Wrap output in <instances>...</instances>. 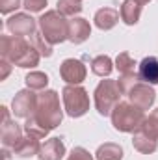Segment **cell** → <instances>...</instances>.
I'll list each match as a JSON object with an SVG mask.
<instances>
[{"label":"cell","mask_w":158,"mask_h":160,"mask_svg":"<svg viewBox=\"0 0 158 160\" xmlns=\"http://www.w3.org/2000/svg\"><path fill=\"white\" fill-rule=\"evenodd\" d=\"M145 121L143 110L132 102H119L112 112V123L121 132H134L140 130Z\"/></svg>","instance_id":"cell-3"},{"label":"cell","mask_w":158,"mask_h":160,"mask_svg":"<svg viewBox=\"0 0 158 160\" xmlns=\"http://www.w3.org/2000/svg\"><path fill=\"white\" fill-rule=\"evenodd\" d=\"M6 26L17 38H26V36H34L36 34V21L30 15H26V13H17V15L9 17Z\"/></svg>","instance_id":"cell-8"},{"label":"cell","mask_w":158,"mask_h":160,"mask_svg":"<svg viewBox=\"0 0 158 160\" xmlns=\"http://www.w3.org/2000/svg\"><path fill=\"white\" fill-rule=\"evenodd\" d=\"M132 143H134V147H136L140 153H145V155L155 153V151H156V147H158L156 140H155V138H151V136H147V134H145V132H141V130H138V132L134 134Z\"/></svg>","instance_id":"cell-18"},{"label":"cell","mask_w":158,"mask_h":160,"mask_svg":"<svg viewBox=\"0 0 158 160\" xmlns=\"http://www.w3.org/2000/svg\"><path fill=\"white\" fill-rule=\"evenodd\" d=\"M138 80H140V77H136L134 73L121 75V78L117 80V86H119V89H121V93H123V95H128V91L138 84Z\"/></svg>","instance_id":"cell-25"},{"label":"cell","mask_w":158,"mask_h":160,"mask_svg":"<svg viewBox=\"0 0 158 160\" xmlns=\"http://www.w3.org/2000/svg\"><path fill=\"white\" fill-rule=\"evenodd\" d=\"M0 54L4 60L19 67H36L39 63L41 56L32 43H28L24 38H17V36L0 38Z\"/></svg>","instance_id":"cell-2"},{"label":"cell","mask_w":158,"mask_h":160,"mask_svg":"<svg viewBox=\"0 0 158 160\" xmlns=\"http://www.w3.org/2000/svg\"><path fill=\"white\" fill-rule=\"evenodd\" d=\"M121 89H119L117 82L114 80H102L97 89H95V106L99 110L101 116H112L114 108L119 104V97H121Z\"/></svg>","instance_id":"cell-5"},{"label":"cell","mask_w":158,"mask_h":160,"mask_svg":"<svg viewBox=\"0 0 158 160\" xmlns=\"http://www.w3.org/2000/svg\"><path fill=\"white\" fill-rule=\"evenodd\" d=\"M141 132H145L147 136H151V138H158V108L147 118V119L143 121V125H141V128H140Z\"/></svg>","instance_id":"cell-23"},{"label":"cell","mask_w":158,"mask_h":160,"mask_svg":"<svg viewBox=\"0 0 158 160\" xmlns=\"http://www.w3.org/2000/svg\"><path fill=\"white\" fill-rule=\"evenodd\" d=\"M119 11L114 8H102L95 13V24L101 28V30H110L117 24L119 21Z\"/></svg>","instance_id":"cell-16"},{"label":"cell","mask_w":158,"mask_h":160,"mask_svg":"<svg viewBox=\"0 0 158 160\" xmlns=\"http://www.w3.org/2000/svg\"><path fill=\"white\" fill-rule=\"evenodd\" d=\"M21 6V0H0V11L2 13H9L13 9H17Z\"/></svg>","instance_id":"cell-29"},{"label":"cell","mask_w":158,"mask_h":160,"mask_svg":"<svg viewBox=\"0 0 158 160\" xmlns=\"http://www.w3.org/2000/svg\"><path fill=\"white\" fill-rule=\"evenodd\" d=\"M155 97H156L155 89L149 88V84H145V82H138V84L128 91L130 102L136 104V106L141 108V110H149L151 104L155 102Z\"/></svg>","instance_id":"cell-9"},{"label":"cell","mask_w":158,"mask_h":160,"mask_svg":"<svg viewBox=\"0 0 158 160\" xmlns=\"http://www.w3.org/2000/svg\"><path fill=\"white\" fill-rule=\"evenodd\" d=\"M89 34H91V26H89V22L86 19L77 17V19L69 21V41L71 43H75V45L84 43L89 38Z\"/></svg>","instance_id":"cell-12"},{"label":"cell","mask_w":158,"mask_h":160,"mask_svg":"<svg viewBox=\"0 0 158 160\" xmlns=\"http://www.w3.org/2000/svg\"><path fill=\"white\" fill-rule=\"evenodd\" d=\"M138 2H140V4L143 6V4H147V2H151V0H138Z\"/></svg>","instance_id":"cell-31"},{"label":"cell","mask_w":158,"mask_h":160,"mask_svg":"<svg viewBox=\"0 0 158 160\" xmlns=\"http://www.w3.org/2000/svg\"><path fill=\"white\" fill-rule=\"evenodd\" d=\"M11 108H13V114L17 118H32L36 108H37V95L32 91V89H22L15 95L13 102H11Z\"/></svg>","instance_id":"cell-7"},{"label":"cell","mask_w":158,"mask_h":160,"mask_svg":"<svg viewBox=\"0 0 158 160\" xmlns=\"http://www.w3.org/2000/svg\"><path fill=\"white\" fill-rule=\"evenodd\" d=\"M26 86L28 89H45L47 84H48V77L45 73H39V71H34L30 75H26Z\"/></svg>","instance_id":"cell-22"},{"label":"cell","mask_w":158,"mask_h":160,"mask_svg":"<svg viewBox=\"0 0 158 160\" xmlns=\"http://www.w3.org/2000/svg\"><path fill=\"white\" fill-rule=\"evenodd\" d=\"M0 110H2V143H4V147L13 149L19 143V140L22 138V130L15 121H9L6 106H2Z\"/></svg>","instance_id":"cell-10"},{"label":"cell","mask_w":158,"mask_h":160,"mask_svg":"<svg viewBox=\"0 0 158 160\" xmlns=\"http://www.w3.org/2000/svg\"><path fill=\"white\" fill-rule=\"evenodd\" d=\"M39 28L43 38L50 45L69 39V22L63 19L60 11H47L45 15H41Z\"/></svg>","instance_id":"cell-4"},{"label":"cell","mask_w":158,"mask_h":160,"mask_svg":"<svg viewBox=\"0 0 158 160\" xmlns=\"http://www.w3.org/2000/svg\"><path fill=\"white\" fill-rule=\"evenodd\" d=\"M62 123V108L56 91H43L37 97V108L32 118H28L24 130L34 138H45L52 128Z\"/></svg>","instance_id":"cell-1"},{"label":"cell","mask_w":158,"mask_h":160,"mask_svg":"<svg viewBox=\"0 0 158 160\" xmlns=\"http://www.w3.org/2000/svg\"><path fill=\"white\" fill-rule=\"evenodd\" d=\"M39 138H34V136H26V138H21L19 140V143L13 147V153L17 155V157H21V158H28V157H34V155H39V142H37Z\"/></svg>","instance_id":"cell-15"},{"label":"cell","mask_w":158,"mask_h":160,"mask_svg":"<svg viewBox=\"0 0 158 160\" xmlns=\"http://www.w3.org/2000/svg\"><path fill=\"white\" fill-rule=\"evenodd\" d=\"M63 104L71 118H80L89 110V97L87 91L80 86H67L63 88Z\"/></svg>","instance_id":"cell-6"},{"label":"cell","mask_w":158,"mask_h":160,"mask_svg":"<svg viewBox=\"0 0 158 160\" xmlns=\"http://www.w3.org/2000/svg\"><path fill=\"white\" fill-rule=\"evenodd\" d=\"M28 11H34V13H37L41 11L45 6H47V0H24V4H22Z\"/></svg>","instance_id":"cell-28"},{"label":"cell","mask_w":158,"mask_h":160,"mask_svg":"<svg viewBox=\"0 0 158 160\" xmlns=\"http://www.w3.org/2000/svg\"><path fill=\"white\" fill-rule=\"evenodd\" d=\"M30 39H32V45L37 48V52H39L41 56H50L52 54V45L43 38V34L36 32L34 36H30Z\"/></svg>","instance_id":"cell-24"},{"label":"cell","mask_w":158,"mask_h":160,"mask_svg":"<svg viewBox=\"0 0 158 160\" xmlns=\"http://www.w3.org/2000/svg\"><path fill=\"white\" fill-rule=\"evenodd\" d=\"M60 75H62V78L65 80L67 84L77 86V84H80L82 80L86 78V67H84V63H82L80 60L69 58V60H65V62L62 63Z\"/></svg>","instance_id":"cell-11"},{"label":"cell","mask_w":158,"mask_h":160,"mask_svg":"<svg viewBox=\"0 0 158 160\" xmlns=\"http://www.w3.org/2000/svg\"><path fill=\"white\" fill-rule=\"evenodd\" d=\"M138 77L145 84H151V86L158 84V60L155 56H147V58L141 60Z\"/></svg>","instance_id":"cell-14"},{"label":"cell","mask_w":158,"mask_h":160,"mask_svg":"<svg viewBox=\"0 0 158 160\" xmlns=\"http://www.w3.org/2000/svg\"><path fill=\"white\" fill-rule=\"evenodd\" d=\"M63 155H65V145L62 138L47 140L39 149V160H60Z\"/></svg>","instance_id":"cell-13"},{"label":"cell","mask_w":158,"mask_h":160,"mask_svg":"<svg viewBox=\"0 0 158 160\" xmlns=\"http://www.w3.org/2000/svg\"><path fill=\"white\" fill-rule=\"evenodd\" d=\"M119 15L126 24H136L140 21V15H141V4L138 0H125Z\"/></svg>","instance_id":"cell-17"},{"label":"cell","mask_w":158,"mask_h":160,"mask_svg":"<svg viewBox=\"0 0 158 160\" xmlns=\"http://www.w3.org/2000/svg\"><path fill=\"white\" fill-rule=\"evenodd\" d=\"M116 63H117V69L123 73V75H126V73H134V60L130 58V54L128 52H121L117 56V60H116Z\"/></svg>","instance_id":"cell-26"},{"label":"cell","mask_w":158,"mask_h":160,"mask_svg":"<svg viewBox=\"0 0 158 160\" xmlns=\"http://www.w3.org/2000/svg\"><path fill=\"white\" fill-rule=\"evenodd\" d=\"M67 160H93V158H91V155L84 147H75L71 151V155L67 157Z\"/></svg>","instance_id":"cell-27"},{"label":"cell","mask_w":158,"mask_h":160,"mask_svg":"<svg viewBox=\"0 0 158 160\" xmlns=\"http://www.w3.org/2000/svg\"><path fill=\"white\" fill-rule=\"evenodd\" d=\"M123 149L117 143H104L97 149V160H121Z\"/></svg>","instance_id":"cell-19"},{"label":"cell","mask_w":158,"mask_h":160,"mask_svg":"<svg viewBox=\"0 0 158 160\" xmlns=\"http://www.w3.org/2000/svg\"><path fill=\"white\" fill-rule=\"evenodd\" d=\"M7 75H9V62H7V60H4V62H2V73H0V80H4Z\"/></svg>","instance_id":"cell-30"},{"label":"cell","mask_w":158,"mask_h":160,"mask_svg":"<svg viewBox=\"0 0 158 160\" xmlns=\"http://www.w3.org/2000/svg\"><path fill=\"white\" fill-rule=\"evenodd\" d=\"M58 11L63 17H73L82 11V2L80 0H58Z\"/></svg>","instance_id":"cell-21"},{"label":"cell","mask_w":158,"mask_h":160,"mask_svg":"<svg viewBox=\"0 0 158 160\" xmlns=\"http://www.w3.org/2000/svg\"><path fill=\"white\" fill-rule=\"evenodd\" d=\"M91 71L97 75V77H108L110 73H112V60L108 58V56H97V58H93V62H91Z\"/></svg>","instance_id":"cell-20"}]
</instances>
